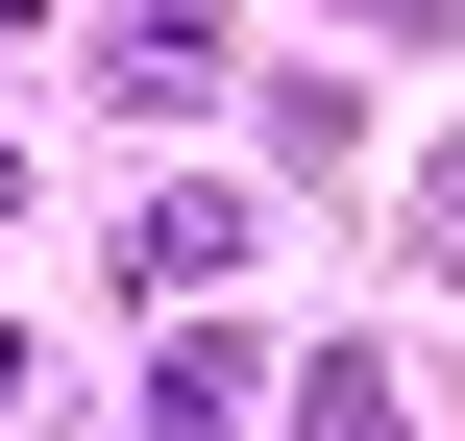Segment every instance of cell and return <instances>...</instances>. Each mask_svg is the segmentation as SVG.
<instances>
[{
  "instance_id": "obj_1",
  "label": "cell",
  "mask_w": 465,
  "mask_h": 441,
  "mask_svg": "<svg viewBox=\"0 0 465 441\" xmlns=\"http://www.w3.org/2000/svg\"><path fill=\"white\" fill-rule=\"evenodd\" d=\"M319 441H392V393H368V368H319Z\"/></svg>"
}]
</instances>
